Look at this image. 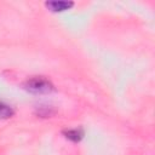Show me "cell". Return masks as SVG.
<instances>
[{"mask_svg":"<svg viewBox=\"0 0 155 155\" xmlns=\"http://www.w3.org/2000/svg\"><path fill=\"white\" fill-rule=\"evenodd\" d=\"M12 114H13V110L11 109V107H8V105L4 104L2 102H0V117L6 119V117H10Z\"/></svg>","mask_w":155,"mask_h":155,"instance_id":"4","label":"cell"},{"mask_svg":"<svg viewBox=\"0 0 155 155\" xmlns=\"http://www.w3.org/2000/svg\"><path fill=\"white\" fill-rule=\"evenodd\" d=\"M74 5L73 1H47L46 6L51 11H64L70 8Z\"/></svg>","mask_w":155,"mask_h":155,"instance_id":"2","label":"cell"},{"mask_svg":"<svg viewBox=\"0 0 155 155\" xmlns=\"http://www.w3.org/2000/svg\"><path fill=\"white\" fill-rule=\"evenodd\" d=\"M24 87L31 93H47L52 91V84L42 76H34L29 79L24 84Z\"/></svg>","mask_w":155,"mask_h":155,"instance_id":"1","label":"cell"},{"mask_svg":"<svg viewBox=\"0 0 155 155\" xmlns=\"http://www.w3.org/2000/svg\"><path fill=\"white\" fill-rule=\"evenodd\" d=\"M63 134H64L68 139H70V140H73V142H79V140H81V138L84 137L82 130H78V128L67 130V131L63 132Z\"/></svg>","mask_w":155,"mask_h":155,"instance_id":"3","label":"cell"}]
</instances>
